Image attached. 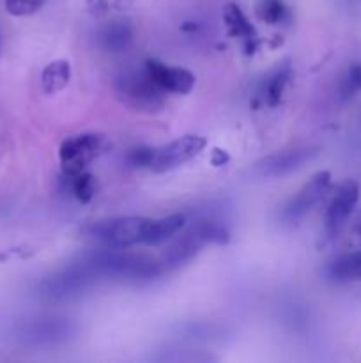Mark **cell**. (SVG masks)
I'll list each match as a JSON object with an SVG mask.
<instances>
[{
	"label": "cell",
	"mask_w": 361,
	"mask_h": 363,
	"mask_svg": "<svg viewBox=\"0 0 361 363\" xmlns=\"http://www.w3.org/2000/svg\"><path fill=\"white\" fill-rule=\"evenodd\" d=\"M81 262L98 279L151 280L161 273L158 262L144 254L127 252L126 248L105 247L80 255Z\"/></svg>",
	"instance_id": "6da1fadb"
},
{
	"label": "cell",
	"mask_w": 361,
	"mask_h": 363,
	"mask_svg": "<svg viewBox=\"0 0 361 363\" xmlns=\"http://www.w3.org/2000/svg\"><path fill=\"white\" fill-rule=\"evenodd\" d=\"M225 240L227 230L222 222L214 218H202L198 222H193V225L168 248L163 262L166 268H177V266L191 261L205 243H211V241L222 243Z\"/></svg>",
	"instance_id": "7a4b0ae2"
},
{
	"label": "cell",
	"mask_w": 361,
	"mask_h": 363,
	"mask_svg": "<svg viewBox=\"0 0 361 363\" xmlns=\"http://www.w3.org/2000/svg\"><path fill=\"white\" fill-rule=\"evenodd\" d=\"M76 333V326L66 318H34L16 325L13 339L25 347L57 346Z\"/></svg>",
	"instance_id": "3957f363"
},
{
	"label": "cell",
	"mask_w": 361,
	"mask_h": 363,
	"mask_svg": "<svg viewBox=\"0 0 361 363\" xmlns=\"http://www.w3.org/2000/svg\"><path fill=\"white\" fill-rule=\"evenodd\" d=\"M151 218L144 216H119V218L99 220L87 227L88 236L101 241L105 247L127 248L144 243Z\"/></svg>",
	"instance_id": "277c9868"
},
{
	"label": "cell",
	"mask_w": 361,
	"mask_h": 363,
	"mask_svg": "<svg viewBox=\"0 0 361 363\" xmlns=\"http://www.w3.org/2000/svg\"><path fill=\"white\" fill-rule=\"evenodd\" d=\"M98 280V277L80 259H76L62 272L42 280L39 284V294L50 298V300H66V298L69 300V298L80 296L84 291L94 286Z\"/></svg>",
	"instance_id": "5b68a950"
},
{
	"label": "cell",
	"mask_w": 361,
	"mask_h": 363,
	"mask_svg": "<svg viewBox=\"0 0 361 363\" xmlns=\"http://www.w3.org/2000/svg\"><path fill=\"white\" fill-rule=\"evenodd\" d=\"M105 147V137L99 133L73 135L60 145V163L67 177L78 176L85 167L98 158Z\"/></svg>",
	"instance_id": "8992f818"
},
{
	"label": "cell",
	"mask_w": 361,
	"mask_h": 363,
	"mask_svg": "<svg viewBox=\"0 0 361 363\" xmlns=\"http://www.w3.org/2000/svg\"><path fill=\"white\" fill-rule=\"evenodd\" d=\"M117 94L122 98L124 103L138 110H158L163 106L161 89L149 78L147 71L142 73H127L117 80Z\"/></svg>",
	"instance_id": "52a82bcc"
},
{
	"label": "cell",
	"mask_w": 361,
	"mask_h": 363,
	"mask_svg": "<svg viewBox=\"0 0 361 363\" xmlns=\"http://www.w3.org/2000/svg\"><path fill=\"white\" fill-rule=\"evenodd\" d=\"M205 144L207 142H205L204 137H198V135H184V137L170 142L165 147L156 149L154 158H152L149 169L158 174L176 170L177 167L184 165L191 158L200 155L204 151Z\"/></svg>",
	"instance_id": "ba28073f"
},
{
	"label": "cell",
	"mask_w": 361,
	"mask_h": 363,
	"mask_svg": "<svg viewBox=\"0 0 361 363\" xmlns=\"http://www.w3.org/2000/svg\"><path fill=\"white\" fill-rule=\"evenodd\" d=\"M329 186H331V174L328 170L317 172L292 199L289 204L285 206L283 211V218L287 222H296L301 216L306 215L326 194H328Z\"/></svg>",
	"instance_id": "9c48e42d"
},
{
	"label": "cell",
	"mask_w": 361,
	"mask_h": 363,
	"mask_svg": "<svg viewBox=\"0 0 361 363\" xmlns=\"http://www.w3.org/2000/svg\"><path fill=\"white\" fill-rule=\"evenodd\" d=\"M357 201H360V186H357L356 181L349 179L336 188L335 195L329 201L324 216L326 230L329 234H336L345 225L349 216L356 209Z\"/></svg>",
	"instance_id": "30bf717a"
},
{
	"label": "cell",
	"mask_w": 361,
	"mask_h": 363,
	"mask_svg": "<svg viewBox=\"0 0 361 363\" xmlns=\"http://www.w3.org/2000/svg\"><path fill=\"white\" fill-rule=\"evenodd\" d=\"M319 155L314 147H297L289 151L265 156L255 165V172L260 177H283L294 170L301 169L304 163L311 162Z\"/></svg>",
	"instance_id": "8fae6325"
},
{
	"label": "cell",
	"mask_w": 361,
	"mask_h": 363,
	"mask_svg": "<svg viewBox=\"0 0 361 363\" xmlns=\"http://www.w3.org/2000/svg\"><path fill=\"white\" fill-rule=\"evenodd\" d=\"M145 71L149 78L158 85L161 91L176 92V94H188L195 87V77L188 69L183 67L165 66L159 60H147Z\"/></svg>",
	"instance_id": "7c38bea8"
},
{
	"label": "cell",
	"mask_w": 361,
	"mask_h": 363,
	"mask_svg": "<svg viewBox=\"0 0 361 363\" xmlns=\"http://www.w3.org/2000/svg\"><path fill=\"white\" fill-rule=\"evenodd\" d=\"M326 275L333 282H361V250L336 257L328 264Z\"/></svg>",
	"instance_id": "4fadbf2b"
},
{
	"label": "cell",
	"mask_w": 361,
	"mask_h": 363,
	"mask_svg": "<svg viewBox=\"0 0 361 363\" xmlns=\"http://www.w3.org/2000/svg\"><path fill=\"white\" fill-rule=\"evenodd\" d=\"M184 223H186V215H183V213H176V215H170L161 220H151L144 243L149 247H158V245L165 243L170 238L176 236L183 229Z\"/></svg>",
	"instance_id": "5bb4252c"
},
{
	"label": "cell",
	"mask_w": 361,
	"mask_h": 363,
	"mask_svg": "<svg viewBox=\"0 0 361 363\" xmlns=\"http://www.w3.org/2000/svg\"><path fill=\"white\" fill-rule=\"evenodd\" d=\"M71 80V66L67 60L59 59L50 62L41 73V87L46 94H57Z\"/></svg>",
	"instance_id": "9a60e30c"
},
{
	"label": "cell",
	"mask_w": 361,
	"mask_h": 363,
	"mask_svg": "<svg viewBox=\"0 0 361 363\" xmlns=\"http://www.w3.org/2000/svg\"><path fill=\"white\" fill-rule=\"evenodd\" d=\"M133 39V28L127 21H112L101 32V43L110 52H122Z\"/></svg>",
	"instance_id": "2e32d148"
},
{
	"label": "cell",
	"mask_w": 361,
	"mask_h": 363,
	"mask_svg": "<svg viewBox=\"0 0 361 363\" xmlns=\"http://www.w3.org/2000/svg\"><path fill=\"white\" fill-rule=\"evenodd\" d=\"M223 20H225L229 32L232 35H239V38L244 39H253L255 28L251 27L248 18L244 16V13L236 4H229L225 7V11H223Z\"/></svg>",
	"instance_id": "e0dca14e"
},
{
	"label": "cell",
	"mask_w": 361,
	"mask_h": 363,
	"mask_svg": "<svg viewBox=\"0 0 361 363\" xmlns=\"http://www.w3.org/2000/svg\"><path fill=\"white\" fill-rule=\"evenodd\" d=\"M289 77H290L289 67H282V69L276 71L275 74H271V77L268 78V82H265L264 98L271 106H275L276 103L280 101V98H282L283 89H285V84L287 80H289Z\"/></svg>",
	"instance_id": "ac0fdd59"
},
{
	"label": "cell",
	"mask_w": 361,
	"mask_h": 363,
	"mask_svg": "<svg viewBox=\"0 0 361 363\" xmlns=\"http://www.w3.org/2000/svg\"><path fill=\"white\" fill-rule=\"evenodd\" d=\"M257 14L262 21L269 25H276L285 20L287 7L282 0H260L257 6Z\"/></svg>",
	"instance_id": "d6986e66"
},
{
	"label": "cell",
	"mask_w": 361,
	"mask_h": 363,
	"mask_svg": "<svg viewBox=\"0 0 361 363\" xmlns=\"http://www.w3.org/2000/svg\"><path fill=\"white\" fill-rule=\"evenodd\" d=\"M361 91V64H350L340 84V94L343 99H350Z\"/></svg>",
	"instance_id": "ffe728a7"
},
{
	"label": "cell",
	"mask_w": 361,
	"mask_h": 363,
	"mask_svg": "<svg viewBox=\"0 0 361 363\" xmlns=\"http://www.w3.org/2000/svg\"><path fill=\"white\" fill-rule=\"evenodd\" d=\"M73 179V191L74 197L80 202L87 204L91 202V199L94 197V177L91 174H78V176L71 177Z\"/></svg>",
	"instance_id": "44dd1931"
},
{
	"label": "cell",
	"mask_w": 361,
	"mask_h": 363,
	"mask_svg": "<svg viewBox=\"0 0 361 363\" xmlns=\"http://www.w3.org/2000/svg\"><path fill=\"white\" fill-rule=\"evenodd\" d=\"M45 0H6L7 13L13 16H30L42 7Z\"/></svg>",
	"instance_id": "7402d4cb"
},
{
	"label": "cell",
	"mask_w": 361,
	"mask_h": 363,
	"mask_svg": "<svg viewBox=\"0 0 361 363\" xmlns=\"http://www.w3.org/2000/svg\"><path fill=\"white\" fill-rule=\"evenodd\" d=\"M154 151L156 149H149V147H138L133 149L127 156L130 163L133 167H151L152 158H154Z\"/></svg>",
	"instance_id": "603a6c76"
}]
</instances>
